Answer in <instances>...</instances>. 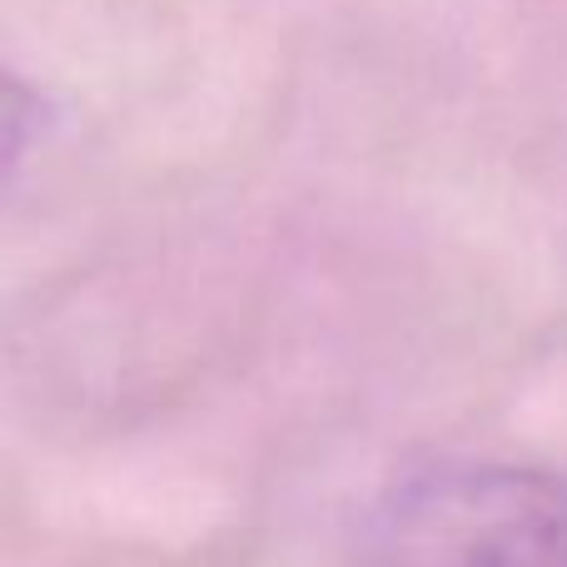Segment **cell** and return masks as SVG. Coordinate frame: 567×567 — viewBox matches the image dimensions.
<instances>
[{"label":"cell","instance_id":"7a4b0ae2","mask_svg":"<svg viewBox=\"0 0 567 567\" xmlns=\"http://www.w3.org/2000/svg\"><path fill=\"white\" fill-rule=\"evenodd\" d=\"M40 95L35 90H25L16 75H10L6 85V169L16 175L20 169V155H25L30 135H40Z\"/></svg>","mask_w":567,"mask_h":567},{"label":"cell","instance_id":"6da1fadb","mask_svg":"<svg viewBox=\"0 0 567 567\" xmlns=\"http://www.w3.org/2000/svg\"><path fill=\"white\" fill-rule=\"evenodd\" d=\"M359 567H567V473L513 458L419 463L369 503Z\"/></svg>","mask_w":567,"mask_h":567}]
</instances>
